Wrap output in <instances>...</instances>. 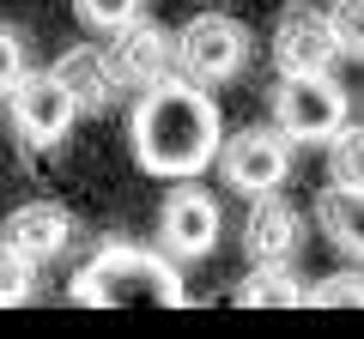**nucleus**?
<instances>
[{
    "label": "nucleus",
    "mask_w": 364,
    "mask_h": 339,
    "mask_svg": "<svg viewBox=\"0 0 364 339\" xmlns=\"http://www.w3.org/2000/svg\"><path fill=\"white\" fill-rule=\"evenodd\" d=\"M37 297V261L25 248L0 243V309H18V303Z\"/></svg>",
    "instance_id": "obj_16"
},
{
    "label": "nucleus",
    "mask_w": 364,
    "mask_h": 339,
    "mask_svg": "<svg viewBox=\"0 0 364 339\" xmlns=\"http://www.w3.org/2000/svg\"><path fill=\"white\" fill-rule=\"evenodd\" d=\"M328 30H334L340 55L364 61V0H334V6H328Z\"/></svg>",
    "instance_id": "obj_18"
},
{
    "label": "nucleus",
    "mask_w": 364,
    "mask_h": 339,
    "mask_svg": "<svg viewBox=\"0 0 364 339\" xmlns=\"http://www.w3.org/2000/svg\"><path fill=\"white\" fill-rule=\"evenodd\" d=\"M128 140L146 176H164V182L200 176L219 157V104L207 97V85L164 73L140 91V104L128 116Z\"/></svg>",
    "instance_id": "obj_1"
},
{
    "label": "nucleus",
    "mask_w": 364,
    "mask_h": 339,
    "mask_svg": "<svg viewBox=\"0 0 364 339\" xmlns=\"http://www.w3.org/2000/svg\"><path fill=\"white\" fill-rule=\"evenodd\" d=\"M334 61H340V43L328 30V6L291 0L273 25V67L279 73H334Z\"/></svg>",
    "instance_id": "obj_8"
},
{
    "label": "nucleus",
    "mask_w": 364,
    "mask_h": 339,
    "mask_svg": "<svg viewBox=\"0 0 364 339\" xmlns=\"http://www.w3.org/2000/svg\"><path fill=\"white\" fill-rule=\"evenodd\" d=\"M170 49H176V73L213 91V85H231L249 67L255 37H249V25H237L231 13H200V18H188V25L170 37Z\"/></svg>",
    "instance_id": "obj_3"
},
{
    "label": "nucleus",
    "mask_w": 364,
    "mask_h": 339,
    "mask_svg": "<svg viewBox=\"0 0 364 339\" xmlns=\"http://www.w3.org/2000/svg\"><path fill=\"white\" fill-rule=\"evenodd\" d=\"M67 297L85 303V309H182L188 285L170 267V255H152V248H134V243H104L73 273Z\"/></svg>",
    "instance_id": "obj_2"
},
{
    "label": "nucleus",
    "mask_w": 364,
    "mask_h": 339,
    "mask_svg": "<svg viewBox=\"0 0 364 339\" xmlns=\"http://www.w3.org/2000/svg\"><path fill=\"white\" fill-rule=\"evenodd\" d=\"M328 182H346V188H364V121H340L328 133Z\"/></svg>",
    "instance_id": "obj_15"
},
{
    "label": "nucleus",
    "mask_w": 364,
    "mask_h": 339,
    "mask_svg": "<svg viewBox=\"0 0 364 339\" xmlns=\"http://www.w3.org/2000/svg\"><path fill=\"white\" fill-rule=\"evenodd\" d=\"M298 243H304V212L291 206L279 188H273V194H249V218H243L249 261H291Z\"/></svg>",
    "instance_id": "obj_10"
},
{
    "label": "nucleus",
    "mask_w": 364,
    "mask_h": 339,
    "mask_svg": "<svg viewBox=\"0 0 364 339\" xmlns=\"http://www.w3.org/2000/svg\"><path fill=\"white\" fill-rule=\"evenodd\" d=\"M346 116H352V104L334 73H279V85H273V128L291 145L328 140Z\"/></svg>",
    "instance_id": "obj_4"
},
{
    "label": "nucleus",
    "mask_w": 364,
    "mask_h": 339,
    "mask_svg": "<svg viewBox=\"0 0 364 339\" xmlns=\"http://www.w3.org/2000/svg\"><path fill=\"white\" fill-rule=\"evenodd\" d=\"M304 303H316V309H364V273L316 279V285H304Z\"/></svg>",
    "instance_id": "obj_17"
},
{
    "label": "nucleus",
    "mask_w": 364,
    "mask_h": 339,
    "mask_svg": "<svg viewBox=\"0 0 364 339\" xmlns=\"http://www.w3.org/2000/svg\"><path fill=\"white\" fill-rule=\"evenodd\" d=\"M219 230H225L219 200H213L195 176H182L164 194V206H158V243H164V255L170 261H200V255H213Z\"/></svg>",
    "instance_id": "obj_6"
},
{
    "label": "nucleus",
    "mask_w": 364,
    "mask_h": 339,
    "mask_svg": "<svg viewBox=\"0 0 364 339\" xmlns=\"http://www.w3.org/2000/svg\"><path fill=\"white\" fill-rule=\"evenodd\" d=\"M243 309H298L304 303V279L291 273V261H255V273L237 285Z\"/></svg>",
    "instance_id": "obj_14"
},
{
    "label": "nucleus",
    "mask_w": 364,
    "mask_h": 339,
    "mask_svg": "<svg viewBox=\"0 0 364 339\" xmlns=\"http://www.w3.org/2000/svg\"><path fill=\"white\" fill-rule=\"evenodd\" d=\"M73 13H79V25H91V30H116V25H128V18H140L146 13V0H73Z\"/></svg>",
    "instance_id": "obj_19"
},
{
    "label": "nucleus",
    "mask_w": 364,
    "mask_h": 339,
    "mask_svg": "<svg viewBox=\"0 0 364 339\" xmlns=\"http://www.w3.org/2000/svg\"><path fill=\"white\" fill-rule=\"evenodd\" d=\"M6 243L25 248L31 261H55V255L73 243V212H67L61 200H25V206H13V218H6Z\"/></svg>",
    "instance_id": "obj_11"
},
{
    "label": "nucleus",
    "mask_w": 364,
    "mask_h": 339,
    "mask_svg": "<svg viewBox=\"0 0 364 339\" xmlns=\"http://www.w3.org/2000/svg\"><path fill=\"white\" fill-rule=\"evenodd\" d=\"M49 73L67 85V97L79 104V116L109 109V104H116V91H122L116 73H109V61H104V49H67V55H55Z\"/></svg>",
    "instance_id": "obj_12"
},
{
    "label": "nucleus",
    "mask_w": 364,
    "mask_h": 339,
    "mask_svg": "<svg viewBox=\"0 0 364 339\" xmlns=\"http://www.w3.org/2000/svg\"><path fill=\"white\" fill-rule=\"evenodd\" d=\"M219 176H225V188H237V194H273V188H286V176H291V140L279 128H243V133H231V140L219 145Z\"/></svg>",
    "instance_id": "obj_5"
},
{
    "label": "nucleus",
    "mask_w": 364,
    "mask_h": 339,
    "mask_svg": "<svg viewBox=\"0 0 364 339\" xmlns=\"http://www.w3.org/2000/svg\"><path fill=\"white\" fill-rule=\"evenodd\" d=\"M316 224H322V236L346 255V261H364V188L328 182L322 194H316Z\"/></svg>",
    "instance_id": "obj_13"
},
{
    "label": "nucleus",
    "mask_w": 364,
    "mask_h": 339,
    "mask_svg": "<svg viewBox=\"0 0 364 339\" xmlns=\"http://www.w3.org/2000/svg\"><path fill=\"white\" fill-rule=\"evenodd\" d=\"M25 73V37H18L13 25H0V97H6V85Z\"/></svg>",
    "instance_id": "obj_20"
},
{
    "label": "nucleus",
    "mask_w": 364,
    "mask_h": 339,
    "mask_svg": "<svg viewBox=\"0 0 364 339\" xmlns=\"http://www.w3.org/2000/svg\"><path fill=\"white\" fill-rule=\"evenodd\" d=\"M109 73H116V85H128V91H146L152 79H164L170 67H176V49H170V30L152 25V18H128V25L109 30V49H104Z\"/></svg>",
    "instance_id": "obj_9"
},
{
    "label": "nucleus",
    "mask_w": 364,
    "mask_h": 339,
    "mask_svg": "<svg viewBox=\"0 0 364 339\" xmlns=\"http://www.w3.org/2000/svg\"><path fill=\"white\" fill-rule=\"evenodd\" d=\"M6 104H13V128L25 145H61L67 128H73L79 104L67 97V85L55 73H18L13 85H6Z\"/></svg>",
    "instance_id": "obj_7"
}]
</instances>
